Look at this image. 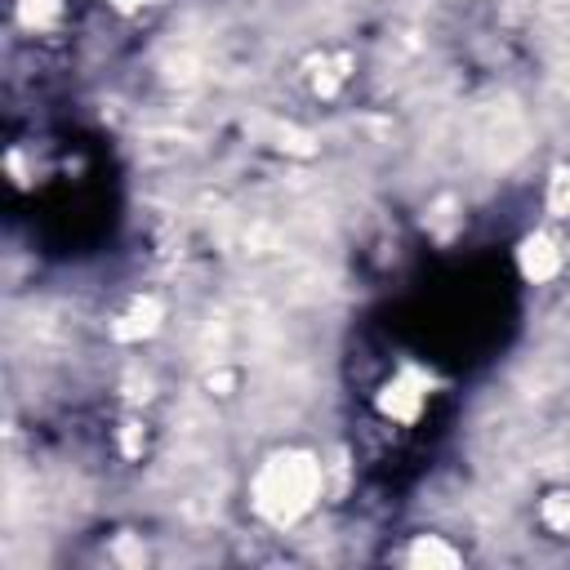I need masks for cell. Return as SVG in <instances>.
<instances>
[{"instance_id":"obj_3","label":"cell","mask_w":570,"mask_h":570,"mask_svg":"<svg viewBox=\"0 0 570 570\" xmlns=\"http://www.w3.org/2000/svg\"><path fill=\"white\" fill-rule=\"evenodd\" d=\"M517 267H521V276H525L530 285H548V281L561 276L566 249H561V240H557L552 232H530V236L517 245Z\"/></svg>"},{"instance_id":"obj_5","label":"cell","mask_w":570,"mask_h":570,"mask_svg":"<svg viewBox=\"0 0 570 570\" xmlns=\"http://www.w3.org/2000/svg\"><path fill=\"white\" fill-rule=\"evenodd\" d=\"M13 13H18V22L40 31V27H49L62 13V0H13Z\"/></svg>"},{"instance_id":"obj_6","label":"cell","mask_w":570,"mask_h":570,"mask_svg":"<svg viewBox=\"0 0 570 570\" xmlns=\"http://www.w3.org/2000/svg\"><path fill=\"white\" fill-rule=\"evenodd\" d=\"M548 209L552 214H570V165L552 169V178H548Z\"/></svg>"},{"instance_id":"obj_2","label":"cell","mask_w":570,"mask_h":570,"mask_svg":"<svg viewBox=\"0 0 570 570\" xmlns=\"http://www.w3.org/2000/svg\"><path fill=\"white\" fill-rule=\"evenodd\" d=\"M428 401H432V374H428L423 365H414V361L396 365V370L383 379V387L374 392V410H379L387 423H401V428L419 423V414L428 410Z\"/></svg>"},{"instance_id":"obj_4","label":"cell","mask_w":570,"mask_h":570,"mask_svg":"<svg viewBox=\"0 0 570 570\" xmlns=\"http://www.w3.org/2000/svg\"><path fill=\"white\" fill-rule=\"evenodd\" d=\"M396 561L414 570H450V566H463V548H454L445 534H410Z\"/></svg>"},{"instance_id":"obj_1","label":"cell","mask_w":570,"mask_h":570,"mask_svg":"<svg viewBox=\"0 0 570 570\" xmlns=\"http://www.w3.org/2000/svg\"><path fill=\"white\" fill-rule=\"evenodd\" d=\"M321 499H325V459L307 445L267 450L245 481V503L267 530L303 525L321 508Z\"/></svg>"}]
</instances>
